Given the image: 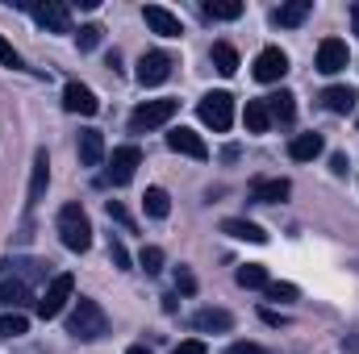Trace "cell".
Instances as JSON below:
<instances>
[{"label":"cell","mask_w":359,"mask_h":354,"mask_svg":"<svg viewBox=\"0 0 359 354\" xmlns=\"http://www.w3.org/2000/svg\"><path fill=\"white\" fill-rule=\"evenodd\" d=\"M80 163L100 167L104 163V134L100 129H80Z\"/></svg>","instance_id":"obj_20"},{"label":"cell","mask_w":359,"mask_h":354,"mask_svg":"<svg viewBox=\"0 0 359 354\" xmlns=\"http://www.w3.org/2000/svg\"><path fill=\"white\" fill-rule=\"evenodd\" d=\"M138 167H142V150H138V146H113L109 167H104V179H109L113 187H126Z\"/></svg>","instance_id":"obj_6"},{"label":"cell","mask_w":359,"mask_h":354,"mask_svg":"<svg viewBox=\"0 0 359 354\" xmlns=\"http://www.w3.org/2000/svg\"><path fill=\"white\" fill-rule=\"evenodd\" d=\"M172 354H209V346H205L201 338H188V342H180V346H176Z\"/></svg>","instance_id":"obj_38"},{"label":"cell","mask_w":359,"mask_h":354,"mask_svg":"<svg viewBox=\"0 0 359 354\" xmlns=\"http://www.w3.org/2000/svg\"><path fill=\"white\" fill-rule=\"evenodd\" d=\"M138 267H142L147 275H159V271H163V250H159V246H142V250H138Z\"/></svg>","instance_id":"obj_30"},{"label":"cell","mask_w":359,"mask_h":354,"mask_svg":"<svg viewBox=\"0 0 359 354\" xmlns=\"http://www.w3.org/2000/svg\"><path fill=\"white\" fill-rule=\"evenodd\" d=\"M222 234H230V238H238V242H255V246L268 242V234H264L255 221H243V217H226V221H222Z\"/></svg>","instance_id":"obj_22"},{"label":"cell","mask_w":359,"mask_h":354,"mask_svg":"<svg viewBox=\"0 0 359 354\" xmlns=\"http://www.w3.org/2000/svg\"><path fill=\"white\" fill-rule=\"evenodd\" d=\"M192 330H201V334H230L234 330V317L226 309H201L192 317Z\"/></svg>","instance_id":"obj_16"},{"label":"cell","mask_w":359,"mask_h":354,"mask_svg":"<svg viewBox=\"0 0 359 354\" xmlns=\"http://www.w3.org/2000/svg\"><path fill=\"white\" fill-rule=\"evenodd\" d=\"M46 187H50V159H46V150H34V171H29V200H25V204H38V200L46 196Z\"/></svg>","instance_id":"obj_15"},{"label":"cell","mask_w":359,"mask_h":354,"mask_svg":"<svg viewBox=\"0 0 359 354\" xmlns=\"http://www.w3.org/2000/svg\"><path fill=\"white\" fill-rule=\"evenodd\" d=\"M355 100H359V92L351 88V84H330V88L322 92V104H326V113H334V117L355 113Z\"/></svg>","instance_id":"obj_13"},{"label":"cell","mask_w":359,"mask_h":354,"mask_svg":"<svg viewBox=\"0 0 359 354\" xmlns=\"http://www.w3.org/2000/svg\"><path fill=\"white\" fill-rule=\"evenodd\" d=\"M309 13H313V0H288V4H280V8L271 13V21L284 25V29H297V25H305Z\"/></svg>","instance_id":"obj_19"},{"label":"cell","mask_w":359,"mask_h":354,"mask_svg":"<svg viewBox=\"0 0 359 354\" xmlns=\"http://www.w3.org/2000/svg\"><path fill=\"white\" fill-rule=\"evenodd\" d=\"M264 104H268L271 121H292V117H297V96H292L288 88H280V92H271V96H264Z\"/></svg>","instance_id":"obj_23"},{"label":"cell","mask_w":359,"mask_h":354,"mask_svg":"<svg viewBox=\"0 0 359 354\" xmlns=\"http://www.w3.org/2000/svg\"><path fill=\"white\" fill-rule=\"evenodd\" d=\"M268 300H280V304H288V300H297L301 292H297V283H280V279H268Z\"/></svg>","instance_id":"obj_31"},{"label":"cell","mask_w":359,"mask_h":354,"mask_svg":"<svg viewBox=\"0 0 359 354\" xmlns=\"http://www.w3.org/2000/svg\"><path fill=\"white\" fill-rule=\"evenodd\" d=\"M21 334H29V321H25L21 313H4V317H0V342H4V338H21Z\"/></svg>","instance_id":"obj_29"},{"label":"cell","mask_w":359,"mask_h":354,"mask_svg":"<svg viewBox=\"0 0 359 354\" xmlns=\"http://www.w3.org/2000/svg\"><path fill=\"white\" fill-rule=\"evenodd\" d=\"M142 17H147V25H151L159 38H180V34H184L180 17H176V13H168L163 4H147V8H142Z\"/></svg>","instance_id":"obj_14"},{"label":"cell","mask_w":359,"mask_h":354,"mask_svg":"<svg viewBox=\"0 0 359 354\" xmlns=\"http://www.w3.org/2000/svg\"><path fill=\"white\" fill-rule=\"evenodd\" d=\"M168 146L176 150V155H188V159H209V146H205V138L196 134V129H184V125H176L172 134H168Z\"/></svg>","instance_id":"obj_12"},{"label":"cell","mask_w":359,"mask_h":354,"mask_svg":"<svg viewBox=\"0 0 359 354\" xmlns=\"http://www.w3.org/2000/svg\"><path fill=\"white\" fill-rule=\"evenodd\" d=\"M0 67H21V55L13 50V42L0 34Z\"/></svg>","instance_id":"obj_35"},{"label":"cell","mask_w":359,"mask_h":354,"mask_svg":"<svg viewBox=\"0 0 359 354\" xmlns=\"http://www.w3.org/2000/svg\"><path fill=\"white\" fill-rule=\"evenodd\" d=\"M180 113V100H147L130 113V134H151L159 125H168Z\"/></svg>","instance_id":"obj_3"},{"label":"cell","mask_w":359,"mask_h":354,"mask_svg":"<svg viewBox=\"0 0 359 354\" xmlns=\"http://www.w3.org/2000/svg\"><path fill=\"white\" fill-rule=\"evenodd\" d=\"M196 113H201V121H205L213 134H226V129L234 125V96H230V92H209V96L196 104Z\"/></svg>","instance_id":"obj_4"},{"label":"cell","mask_w":359,"mask_h":354,"mask_svg":"<svg viewBox=\"0 0 359 354\" xmlns=\"http://www.w3.org/2000/svg\"><path fill=\"white\" fill-rule=\"evenodd\" d=\"M63 108H67V113H80V117H96V113H100V100H96V92H92L88 84L72 80V84L63 88Z\"/></svg>","instance_id":"obj_11"},{"label":"cell","mask_w":359,"mask_h":354,"mask_svg":"<svg viewBox=\"0 0 359 354\" xmlns=\"http://www.w3.org/2000/svg\"><path fill=\"white\" fill-rule=\"evenodd\" d=\"M172 283H176V292H184V296L196 292V275H192L188 267H176V271H172Z\"/></svg>","instance_id":"obj_33"},{"label":"cell","mask_w":359,"mask_h":354,"mask_svg":"<svg viewBox=\"0 0 359 354\" xmlns=\"http://www.w3.org/2000/svg\"><path fill=\"white\" fill-rule=\"evenodd\" d=\"M67 334H72L76 342H100V338L109 334L104 309H100L96 300H88V296H80L76 309H72V317H67Z\"/></svg>","instance_id":"obj_1"},{"label":"cell","mask_w":359,"mask_h":354,"mask_svg":"<svg viewBox=\"0 0 359 354\" xmlns=\"http://www.w3.org/2000/svg\"><path fill=\"white\" fill-rule=\"evenodd\" d=\"M226 354H276V351H264L259 342H234V346H226Z\"/></svg>","instance_id":"obj_37"},{"label":"cell","mask_w":359,"mask_h":354,"mask_svg":"<svg viewBox=\"0 0 359 354\" xmlns=\"http://www.w3.org/2000/svg\"><path fill=\"white\" fill-rule=\"evenodd\" d=\"M243 125L251 129V134H268L271 129V113L264 100H247V108H243Z\"/></svg>","instance_id":"obj_24"},{"label":"cell","mask_w":359,"mask_h":354,"mask_svg":"<svg viewBox=\"0 0 359 354\" xmlns=\"http://www.w3.org/2000/svg\"><path fill=\"white\" fill-rule=\"evenodd\" d=\"M109 259H113V267L130 271V255H126V246H121V242H109Z\"/></svg>","instance_id":"obj_36"},{"label":"cell","mask_w":359,"mask_h":354,"mask_svg":"<svg viewBox=\"0 0 359 354\" xmlns=\"http://www.w3.org/2000/svg\"><path fill=\"white\" fill-rule=\"evenodd\" d=\"M172 67H176V55H168V50H151V55L138 59V84H142V88H159V84L172 76Z\"/></svg>","instance_id":"obj_7"},{"label":"cell","mask_w":359,"mask_h":354,"mask_svg":"<svg viewBox=\"0 0 359 354\" xmlns=\"http://www.w3.org/2000/svg\"><path fill=\"white\" fill-rule=\"evenodd\" d=\"M29 13H34V21H38L42 29H50V34H72V13H67V4L42 0V4H29Z\"/></svg>","instance_id":"obj_9"},{"label":"cell","mask_w":359,"mask_h":354,"mask_svg":"<svg viewBox=\"0 0 359 354\" xmlns=\"http://www.w3.org/2000/svg\"><path fill=\"white\" fill-rule=\"evenodd\" d=\"M234 279H238V288H268V267L247 263V267L234 271Z\"/></svg>","instance_id":"obj_28"},{"label":"cell","mask_w":359,"mask_h":354,"mask_svg":"<svg viewBox=\"0 0 359 354\" xmlns=\"http://www.w3.org/2000/svg\"><path fill=\"white\" fill-rule=\"evenodd\" d=\"M284 76H288V55L280 46H264L255 55V80L259 84H280Z\"/></svg>","instance_id":"obj_8"},{"label":"cell","mask_w":359,"mask_h":354,"mask_svg":"<svg viewBox=\"0 0 359 354\" xmlns=\"http://www.w3.org/2000/svg\"><path fill=\"white\" fill-rule=\"evenodd\" d=\"M59 242L67 250H76V255H84L92 246V221L80 204H63L59 208Z\"/></svg>","instance_id":"obj_2"},{"label":"cell","mask_w":359,"mask_h":354,"mask_svg":"<svg viewBox=\"0 0 359 354\" xmlns=\"http://www.w3.org/2000/svg\"><path fill=\"white\" fill-rule=\"evenodd\" d=\"M72 292H76V275H72V271H63V275H55V279L46 283V292H42V300H38V317H42V321H50V317H59V313L67 309V300H72Z\"/></svg>","instance_id":"obj_5"},{"label":"cell","mask_w":359,"mask_h":354,"mask_svg":"<svg viewBox=\"0 0 359 354\" xmlns=\"http://www.w3.org/2000/svg\"><path fill=\"white\" fill-rule=\"evenodd\" d=\"M142 213L155 217V221H163V217L172 213V196H168L163 187H147V196H142Z\"/></svg>","instance_id":"obj_26"},{"label":"cell","mask_w":359,"mask_h":354,"mask_svg":"<svg viewBox=\"0 0 359 354\" xmlns=\"http://www.w3.org/2000/svg\"><path fill=\"white\" fill-rule=\"evenodd\" d=\"M322 150H326L322 134H297V138L288 142V155H292L297 163H313V159H318Z\"/></svg>","instance_id":"obj_21"},{"label":"cell","mask_w":359,"mask_h":354,"mask_svg":"<svg viewBox=\"0 0 359 354\" xmlns=\"http://www.w3.org/2000/svg\"><path fill=\"white\" fill-rule=\"evenodd\" d=\"M209 59H213V67H217L222 76H234V71H238V50H234L230 42H213Z\"/></svg>","instance_id":"obj_27"},{"label":"cell","mask_w":359,"mask_h":354,"mask_svg":"<svg viewBox=\"0 0 359 354\" xmlns=\"http://www.w3.org/2000/svg\"><path fill=\"white\" fill-rule=\"evenodd\" d=\"M347 63H351V50H347L343 38H326V42L318 46V71H322V76H339Z\"/></svg>","instance_id":"obj_10"},{"label":"cell","mask_w":359,"mask_h":354,"mask_svg":"<svg viewBox=\"0 0 359 354\" xmlns=\"http://www.w3.org/2000/svg\"><path fill=\"white\" fill-rule=\"evenodd\" d=\"M201 13L213 17V21H238L243 17V0H205Z\"/></svg>","instance_id":"obj_25"},{"label":"cell","mask_w":359,"mask_h":354,"mask_svg":"<svg viewBox=\"0 0 359 354\" xmlns=\"http://www.w3.org/2000/svg\"><path fill=\"white\" fill-rule=\"evenodd\" d=\"M104 213H109V221H117V225H126V229H134V221H130V213L121 208V200H109V204H104Z\"/></svg>","instance_id":"obj_34"},{"label":"cell","mask_w":359,"mask_h":354,"mask_svg":"<svg viewBox=\"0 0 359 354\" xmlns=\"http://www.w3.org/2000/svg\"><path fill=\"white\" fill-rule=\"evenodd\" d=\"M126 354H151V351H147V346H130Z\"/></svg>","instance_id":"obj_42"},{"label":"cell","mask_w":359,"mask_h":354,"mask_svg":"<svg viewBox=\"0 0 359 354\" xmlns=\"http://www.w3.org/2000/svg\"><path fill=\"white\" fill-rule=\"evenodd\" d=\"M351 25H355V34H359V0L351 4Z\"/></svg>","instance_id":"obj_41"},{"label":"cell","mask_w":359,"mask_h":354,"mask_svg":"<svg viewBox=\"0 0 359 354\" xmlns=\"http://www.w3.org/2000/svg\"><path fill=\"white\" fill-rule=\"evenodd\" d=\"M264 321H268V325H284V317H280V313H271V309H264Z\"/></svg>","instance_id":"obj_40"},{"label":"cell","mask_w":359,"mask_h":354,"mask_svg":"<svg viewBox=\"0 0 359 354\" xmlns=\"http://www.w3.org/2000/svg\"><path fill=\"white\" fill-rule=\"evenodd\" d=\"M288 192H292V183L288 179H251V200H259V204H276V200H288Z\"/></svg>","instance_id":"obj_18"},{"label":"cell","mask_w":359,"mask_h":354,"mask_svg":"<svg viewBox=\"0 0 359 354\" xmlns=\"http://www.w3.org/2000/svg\"><path fill=\"white\" fill-rule=\"evenodd\" d=\"M330 171H334V176H347V155H334V159H330Z\"/></svg>","instance_id":"obj_39"},{"label":"cell","mask_w":359,"mask_h":354,"mask_svg":"<svg viewBox=\"0 0 359 354\" xmlns=\"http://www.w3.org/2000/svg\"><path fill=\"white\" fill-rule=\"evenodd\" d=\"M29 300H34V292H29V283H25V279H4V283H0V309L21 313Z\"/></svg>","instance_id":"obj_17"},{"label":"cell","mask_w":359,"mask_h":354,"mask_svg":"<svg viewBox=\"0 0 359 354\" xmlns=\"http://www.w3.org/2000/svg\"><path fill=\"white\" fill-rule=\"evenodd\" d=\"M100 34H104L100 25H80V34H76V46H80V50H96V46H100Z\"/></svg>","instance_id":"obj_32"}]
</instances>
